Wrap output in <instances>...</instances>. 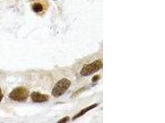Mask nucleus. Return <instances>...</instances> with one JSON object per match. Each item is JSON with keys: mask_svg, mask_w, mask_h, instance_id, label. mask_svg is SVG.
I'll list each match as a JSON object with an SVG mask.
<instances>
[{"mask_svg": "<svg viewBox=\"0 0 165 123\" xmlns=\"http://www.w3.org/2000/svg\"><path fill=\"white\" fill-rule=\"evenodd\" d=\"M70 117L69 116H67V117H65V118H64L63 119H62V120H61L58 123H66V122H67V121H68L69 120H70Z\"/></svg>", "mask_w": 165, "mask_h": 123, "instance_id": "nucleus-7", "label": "nucleus"}, {"mask_svg": "<svg viewBox=\"0 0 165 123\" xmlns=\"http://www.w3.org/2000/svg\"><path fill=\"white\" fill-rule=\"evenodd\" d=\"M3 98V93H2L1 89V88H0V102L2 101Z\"/></svg>", "mask_w": 165, "mask_h": 123, "instance_id": "nucleus-9", "label": "nucleus"}, {"mask_svg": "<svg viewBox=\"0 0 165 123\" xmlns=\"http://www.w3.org/2000/svg\"><path fill=\"white\" fill-rule=\"evenodd\" d=\"M32 9L35 12L40 13L44 11V6L39 2H34L32 5Z\"/></svg>", "mask_w": 165, "mask_h": 123, "instance_id": "nucleus-6", "label": "nucleus"}, {"mask_svg": "<svg viewBox=\"0 0 165 123\" xmlns=\"http://www.w3.org/2000/svg\"><path fill=\"white\" fill-rule=\"evenodd\" d=\"M71 81L67 78H63L57 82L54 86L52 94L54 97H59L63 96L69 89Z\"/></svg>", "mask_w": 165, "mask_h": 123, "instance_id": "nucleus-1", "label": "nucleus"}, {"mask_svg": "<svg viewBox=\"0 0 165 123\" xmlns=\"http://www.w3.org/2000/svg\"><path fill=\"white\" fill-rule=\"evenodd\" d=\"M31 99L35 103H43L49 100V96L46 94H42L37 92H34L31 94Z\"/></svg>", "mask_w": 165, "mask_h": 123, "instance_id": "nucleus-4", "label": "nucleus"}, {"mask_svg": "<svg viewBox=\"0 0 165 123\" xmlns=\"http://www.w3.org/2000/svg\"><path fill=\"white\" fill-rule=\"evenodd\" d=\"M29 91L24 87H19L14 90L9 94V97L11 99L18 101V102H24L28 97Z\"/></svg>", "mask_w": 165, "mask_h": 123, "instance_id": "nucleus-2", "label": "nucleus"}, {"mask_svg": "<svg viewBox=\"0 0 165 123\" xmlns=\"http://www.w3.org/2000/svg\"><path fill=\"white\" fill-rule=\"evenodd\" d=\"M97 105H98V104H94V105H90V106H88L87 108H85V109L81 110V111H80L77 115H75V116L73 118V120H75V119H77V118H79V117H80V116H82V115H84L85 113H86L88 112L89 111H90V110H92L93 108H95Z\"/></svg>", "mask_w": 165, "mask_h": 123, "instance_id": "nucleus-5", "label": "nucleus"}, {"mask_svg": "<svg viewBox=\"0 0 165 123\" xmlns=\"http://www.w3.org/2000/svg\"><path fill=\"white\" fill-rule=\"evenodd\" d=\"M99 78H100V77H99L98 75L95 76L93 78V79H92V81L93 82H96V81H97L99 80Z\"/></svg>", "mask_w": 165, "mask_h": 123, "instance_id": "nucleus-8", "label": "nucleus"}, {"mask_svg": "<svg viewBox=\"0 0 165 123\" xmlns=\"http://www.w3.org/2000/svg\"><path fill=\"white\" fill-rule=\"evenodd\" d=\"M102 67H103L102 62L100 60H96L91 63L84 65L81 70L80 74L84 76H89L100 70Z\"/></svg>", "mask_w": 165, "mask_h": 123, "instance_id": "nucleus-3", "label": "nucleus"}]
</instances>
